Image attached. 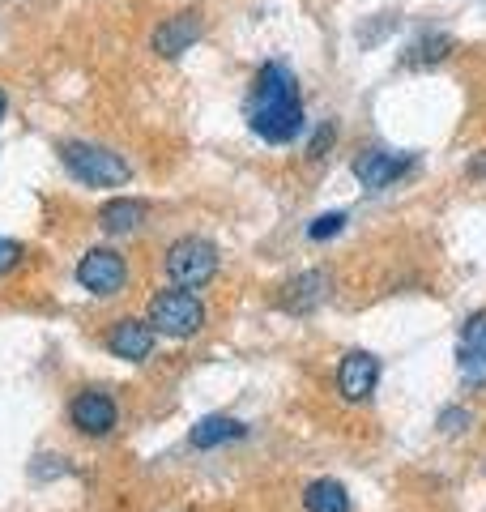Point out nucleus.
Returning a JSON list of instances; mask_svg holds the SVG:
<instances>
[{
    "instance_id": "nucleus-1",
    "label": "nucleus",
    "mask_w": 486,
    "mask_h": 512,
    "mask_svg": "<svg viewBox=\"0 0 486 512\" xmlns=\"http://www.w3.org/2000/svg\"><path fill=\"white\" fill-rule=\"evenodd\" d=\"M248 128L269 146H290V141L303 137L307 116H303L299 77L282 60H269L256 69L248 90Z\"/></svg>"
},
{
    "instance_id": "nucleus-2",
    "label": "nucleus",
    "mask_w": 486,
    "mask_h": 512,
    "mask_svg": "<svg viewBox=\"0 0 486 512\" xmlns=\"http://www.w3.org/2000/svg\"><path fill=\"white\" fill-rule=\"evenodd\" d=\"M60 167L86 188H124L133 180V167H128L124 154H116L111 146H99V141H81V137L60 141Z\"/></svg>"
},
{
    "instance_id": "nucleus-3",
    "label": "nucleus",
    "mask_w": 486,
    "mask_h": 512,
    "mask_svg": "<svg viewBox=\"0 0 486 512\" xmlns=\"http://www.w3.org/2000/svg\"><path fill=\"white\" fill-rule=\"evenodd\" d=\"M145 320H150L158 338H197L205 329V303L184 286H171V291H158L150 299Z\"/></svg>"
},
{
    "instance_id": "nucleus-4",
    "label": "nucleus",
    "mask_w": 486,
    "mask_h": 512,
    "mask_svg": "<svg viewBox=\"0 0 486 512\" xmlns=\"http://www.w3.org/2000/svg\"><path fill=\"white\" fill-rule=\"evenodd\" d=\"M162 269H167V278L175 286L197 291V286L218 278V244L214 239H201V235H180L167 248V256H162Z\"/></svg>"
},
{
    "instance_id": "nucleus-5",
    "label": "nucleus",
    "mask_w": 486,
    "mask_h": 512,
    "mask_svg": "<svg viewBox=\"0 0 486 512\" xmlns=\"http://www.w3.org/2000/svg\"><path fill=\"white\" fill-rule=\"evenodd\" d=\"M77 286L90 291L94 299H111L128 286V261L116 248H86L77 261Z\"/></svg>"
},
{
    "instance_id": "nucleus-6",
    "label": "nucleus",
    "mask_w": 486,
    "mask_h": 512,
    "mask_svg": "<svg viewBox=\"0 0 486 512\" xmlns=\"http://www.w3.org/2000/svg\"><path fill=\"white\" fill-rule=\"evenodd\" d=\"M350 171H354V180H359L367 192H380V188H393L401 175L414 171V154H393V150L371 146V150L354 154Z\"/></svg>"
},
{
    "instance_id": "nucleus-7",
    "label": "nucleus",
    "mask_w": 486,
    "mask_h": 512,
    "mask_svg": "<svg viewBox=\"0 0 486 512\" xmlns=\"http://www.w3.org/2000/svg\"><path fill=\"white\" fill-rule=\"evenodd\" d=\"M116 419H120L116 402H111L107 393H99V389H81L73 402H69L73 431H81V436H90V440L111 436V431H116Z\"/></svg>"
},
{
    "instance_id": "nucleus-8",
    "label": "nucleus",
    "mask_w": 486,
    "mask_h": 512,
    "mask_svg": "<svg viewBox=\"0 0 486 512\" xmlns=\"http://www.w3.org/2000/svg\"><path fill=\"white\" fill-rule=\"evenodd\" d=\"M380 384V359L371 355V350H350L337 363V393L346 397V402H367L371 393H376Z\"/></svg>"
},
{
    "instance_id": "nucleus-9",
    "label": "nucleus",
    "mask_w": 486,
    "mask_h": 512,
    "mask_svg": "<svg viewBox=\"0 0 486 512\" xmlns=\"http://www.w3.org/2000/svg\"><path fill=\"white\" fill-rule=\"evenodd\" d=\"M154 338H158V333L150 329V320L124 316V320H116V325L107 329L103 346H107L116 359H124V363H145V359L154 355Z\"/></svg>"
},
{
    "instance_id": "nucleus-10",
    "label": "nucleus",
    "mask_w": 486,
    "mask_h": 512,
    "mask_svg": "<svg viewBox=\"0 0 486 512\" xmlns=\"http://www.w3.org/2000/svg\"><path fill=\"white\" fill-rule=\"evenodd\" d=\"M205 35V18H201V9H188V13H175V18L167 22H158L154 26V39L150 47L162 56V60H175V56H184L192 43H197Z\"/></svg>"
},
{
    "instance_id": "nucleus-11",
    "label": "nucleus",
    "mask_w": 486,
    "mask_h": 512,
    "mask_svg": "<svg viewBox=\"0 0 486 512\" xmlns=\"http://www.w3.org/2000/svg\"><path fill=\"white\" fill-rule=\"evenodd\" d=\"M457 367L465 384H486V312L465 316L457 338Z\"/></svg>"
},
{
    "instance_id": "nucleus-12",
    "label": "nucleus",
    "mask_w": 486,
    "mask_h": 512,
    "mask_svg": "<svg viewBox=\"0 0 486 512\" xmlns=\"http://www.w3.org/2000/svg\"><path fill=\"white\" fill-rule=\"evenodd\" d=\"M324 295H329V274H320V269H307V274L290 278L282 286V308L295 312V316H307V312L320 308Z\"/></svg>"
},
{
    "instance_id": "nucleus-13",
    "label": "nucleus",
    "mask_w": 486,
    "mask_h": 512,
    "mask_svg": "<svg viewBox=\"0 0 486 512\" xmlns=\"http://www.w3.org/2000/svg\"><path fill=\"white\" fill-rule=\"evenodd\" d=\"M145 218H150V205L141 197H111L99 210V227L107 235H133V231H141Z\"/></svg>"
},
{
    "instance_id": "nucleus-14",
    "label": "nucleus",
    "mask_w": 486,
    "mask_h": 512,
    "mask_svg": "<svg viewBox=\"0 0 486 512\" xmlns=\"http://www.w3.org/2000/svg\"><path fill=\"white\" fill-rule=\"evenodd\" d=\"M248 436V423L231 419V414H205V419L188 431V444L192 448H218V444H231Z\"/></svg>"
},
{
    "instance_id": "nucleus-15",
    "label": "nucleus",
    "mask_w": 486,
    "mask_h": 512,
    "mask_svg": "<svg viewBox=\"0 0 486 512\" xmlns=\"http://www.w3.org/2000/svg\"><path fill=\"white\" fill-rule=\"evenodd\" d=\"M452 47H457V39L444 35V30H427V35H418L410 47H405L401 64L405 69H431V64H440L452 56Z\"/></svg>"
},
{
    "instance_id": "nucleus-16",
    "label": "nucleus",
    "mask_w": 486,
    "mask_h": 512,
    "mask_svg": "<svg viewBox=\"0 0 486 512\" xmlns=\"http://www.w3.org/2000/svg\"><path fill=\"white\" fill-rule=\"evenodd\" d=\"M303 508L307 512H350V491L337 478H316L303 487Z\"/></svg>"
},
{
    "instance_id": "nucleus-17",
    "label": "nucleus",
    "mask_w": 486,
    "mask_h": 512,
    "mask_svg": "<svg viewBox=\"0 0 486 512\" xmlns=\"http://www.w3.org/2000/svg\"><path fill=\"white\" fill-rule=\"evenodd\" d=\"M346 231V214L342 210H333V214H320V218H312V227H307V239H333V235H342Z\"/></svg>"
},
{
    "instance_id": "nucleus-18",
    "label": "nucleus",
    "mask_w": 486,
    "mask_h": 512,
    "mask_svg": "<svg viewBox=\"0 0 486 512\" xmlns=\"http://www.w3.org/2000/svg\"><path fill=\"white\" fill-rule=\"evenodd\" d=\"M22 256H26V248L18 244V239H5V235H0V278L13 274V269L22 265Z\"/></svg>"
},
{
    "instance_id": "nucleus-19",
    "label": "nucleus",
    "mask_w": 486,
    "mask_h": 512,
    "mask_svg": "<svg viewBox=\"0 0 486 512\" xmlns=\"http://www.w3.org/2000/svg\"><path fill=\"white\" fill-rule=\"evenodd\" d=\"M333 137H337V128H333V124H324V128H316L312 146H307V158H324V154H329V146H333Z\"/></svg>"
},
{
    "instance_id": "nucleus-20",
    "label": "nucleus",
    "mask_w": 486,
    "mask_h": 512,
    "mask_svg": "<svg viewBox=\"0 0 486 512\" xmlns=\"http://www.w3.org/2000/svg\"><path fill=\"white\" fill-rule=\"evenodd\" d=\"M465 423H469V410H444L440 414V427L444 431H465Z\"/></svg>"
},
{
    "instance_id": "nucleus-21",
    "label": "nucleus",
    "mask_w": 486,
    "mask_h": 512,
    "mask_svg": "<svg viewBox=\"0 0 486 512\" xmlns=\"http://www.w3.org/2000/svg\"><path fill=\"white\" fill-rule=\"evenodd\" d=\"M5 111H9V99H5V90H0V120H5Z\"/></svg>"
}]
</instances>
